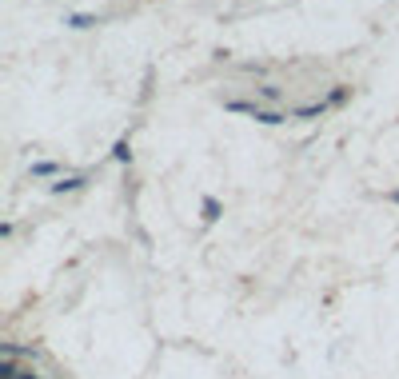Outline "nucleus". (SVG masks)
I'll list each match as a JSON object with an SVG mask.
<instances>
[{
	"label": "nucleus",
	"instance_id": "obj_1",
	"mask_svg": "<svg viewBox=\"0 0 399 379\" xmlns=\"http://www.w3.org/2000/svg\"><path fill=\"white\" fill-rule=\"evenodd\" d=\"M228 108H232V112H248V116H256L259 124H283V116H280V112H268V108H256V104H244V100H232Z\"/></svg>",
	"mask_w": 399,
	"mask_h": 379
},
{
	"label": "nucleus",
	"instance_id": "obj_2",
	"mask_svg": "<svg viewBox=\"0 0 399 379\" xmlns=\"http://www.w3.org/2000/svg\"><path fill=\"white\" fill-rule=\"evenodd\" d=\"M76 188H84V176H68V180H56V184H52L56 196H60V192H76Z\"/></svg>",
	"mask_w": 399,
	"mask_h": 379
},
{
	"label": "nucleus",
	"instance_id": "obj_3",
	"mask_svg": "<svg viewBox=\"0 0 399 379\" xmlns=\"http://www.w3.org/2000/svg\"><path fill=\"white\" fill-rule=\"evenodd\" d=\"M72 28H92V24H100V16H88V12H76V16H68Z\"/></svg>",
	"mask_w": 399,
	"mask_h": 379
},
{
	"label": "nucleus",
	"instance_id": "obj_4",
	"mask_svg": "<svg viewBox=\"0 0 399 379\" xmlns=\"http://www.w3.org/2000/svg\"><path fill=\"white\" fill-rule=\"evenodd\" d=\"M112 156H116L120 164H128V160H132V148H128V140H120L116 148H112Z\"/></svg>",
	"mask_w": 399,
	"mask_h": 379
},
{
	"label": "nucleus",
	"instance_id": "obj_5",
	"mask_svg": "<svg viewBox=\"0 0 399 379\" xmlns=\"http://www.w3.org/2000/svg\"><path fill=\"white\" fill-rule=\"evenodd\" d=\"M16 376H21V367H16L12 359H4V363H0V379H16Z\"/></svg>",
	"mask_w": 399,
	"mask_h": 379
},
{
	"label": "nucleus",
	"instance_id": "obj_6",
	"mask_svg": "<svg viewBox=\"0 0 399 379\" xmlns=\"http://www.w3.org/2000/svg\"><path fill=\"white\" fill-rule=\"evenodd\" d=\"M204 220H220V204L216 200H204Z\"/></svg>",
	"mask_w": 399,
	"mask_h": 379
},
{
	"label": "nucleus",
	"instance_id": "obj_7",
	"mask_svg": "<svg viewBox=\"0 0 399 379\" xmlns=\"http://www.w3.org/2000/svg\"><path fill=\"white\" fill-rule=\"evenodd\" d=\"M259 96H263V100H280V88H276V84H263Z\"/></svg>",
	"mask_w": 399,
	"mask_h": 379
},
{
	"label": "nucleus",
	"instance_id": "obj_8",
	"mask_svg": "<svg viewBox=\"0 0 399 379\" xmlns=\"http://www.w3.org/2000/svg\"><path fill=\"white\" fill-rule=\"evenodd\" d=\"M32 172H36V176H52V172H56V164H36Z\"/></svg>",
	"mask_w": 399,
	"mask_h": 379
},
{
	"label": "nucleus",
	"instance_id": "obj_9",
	"mask_svg": "<svg viewBox=\"0 0 399 379\" xmlns=\"http://www.w3.org/2000/svg\"><path fill=\"white\" fill-rule=\"evenodd\" d=\"M16 379H40V376H36V371H32V367H28V371H21V376H16Z\"/></svg>",
	"mask_w": 399,
	"mask_h": 379
}]
</instances>
